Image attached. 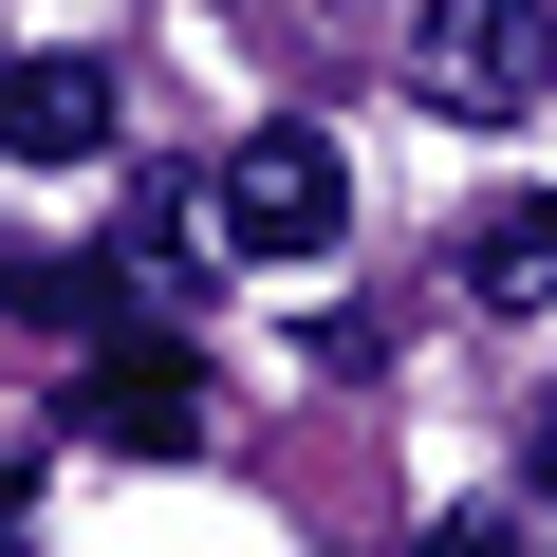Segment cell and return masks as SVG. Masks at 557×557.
I'll use <instances>...</instances> for the list:
<instances>
[{"label": "cell", "mask_w": 557, "mask_h": 557, "mask_svg": "<svg viewBox=\"0 0 557 557\" xmlns=\"http://www.w3.org/2000/svg\"><path fill=\"white\" fill-rule=\"evenodd\" d=\"M0 317H75V335H112V278H94V260H0Z\"/></svg>", "instance_id": "cell-6"}, {"label": "cell", "mask_w": 557, "mask_h": 557, "mask_svg": "<svg viewBox=\"0 0 557 557\" xmlns=\"http://www.w3.org/2000/svg\"><path fill=\"white\" fill-rule=\"evenodd\" d=\"M520 465H539V483H557V391H539V428H520Z\"/></svg>", "instance_id": "cell-7"}, {"label": "cell", "mask_w": 557, "mask_h": 557, "mask_svg": "<svg viewBox=\"0 0 557 557\" xmlns=\"http://www.w3.org/2000/svg\"><path fill=\"white\" fill-rule=\"evenodd\" d=\"M205 223H223V260H335L354 242V168H335V131H242L223 168H205Z\"/></svg>", "instance_id": "cell-1"}, {"label": "cell", "mask_w": 557, "mask_h": 557, "mask_svg": "<svg viewBox=\"0 0 557 557\" xmlns=\"http://www.w3.org/2000/svg\"><path fill=\"white\" fill-rule=\"evenodd\" d=\"M409 94L465 112V131L539 112L557 94V0H409Z\"/></svg>", "instance_id": "cell-2"}, {"label": "cell", "mask_w": 557, "mask_h": 557, "mask_svg": "<svg viewBox=\"0 0 557 557\" xmlns=\"http://www.w3.org/2000/svg\"><path fill=\"white\" fill-rule=\"evenodd\" d=\"M465 298H502V317H520V298H557V205H539V186L465 223Z\"/></svg>", "instance_id": "cell-4"}, {"label": "cell", "mask_w": 557, "mask_h": 557, "mask_svg": "<svg viewBox=\"0 0 557 557\" xmlns=\"http://www.w3.org/2000/svg\"><path fill=\"white\" fill-rule=\"evenodd\" d=\"M0 149L20 168H94L112 149V75L94 57H0Z\"/></svg>", "instance_id": "cell-3"}, {"label": "cell", "mask_w": 557, "mask_h": 557, "mask_svg": "<svg viewBox=\"0 0 557 557\" xmlns=\"http://www.w3.org/2000/svg\"><path fill=\"white\" fill-rule=\"evenodd\" d=\"M94 428H112V446H186V428H205V391H186V354H131V372L94 391Z\"/></svg>", "instance_id": "cell-5"}]
</instances>
